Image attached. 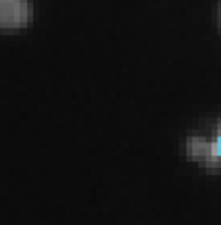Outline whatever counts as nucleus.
<instances>
[{
	"instance_id": "1",
	"label": "nucleus",
	"mask_w": 221,
	"mask_h": 225,
	"mask_svg": "<svg viewBox=\"0 0 221 225\" xmlns=\"http://www.w3.org/2000/svg\"><path fill=\"white\" fill-rule=\"evenodd\" d=\"M185 156L206 171H221V118L215 121L211 135H191L186 138Z\"/></svg>"
},
{
	"instance_id": "2",
	"label": "nucleus",
	"mask_w": 221,
	"mask_h": 225,
	"mask_svg": "<svg viewBox=\"0 0 221 225\" xmlns=\"http://www.w3.org/2000/svg\"><path fill=\"white\" fill-rule=\"evenodd\" d=\"M30 20V0H0V29H21L27 26Z\"/></svg>"
},
{
	"instance_id": "3",
	"label": "nucleus",
	"mask_w": 221,
	"mask_h": 225,
	"mask_svg": "<svg viewBox=\"0 0 221 225\" xmlns=\"http://www.w3.org/2000/svg\"><path fill=\"white\" fill-rule=\"evenodd\" d=\"M217 24H218V29L221 30V0L217 6Z\"/></svg>"
}]
</instances>
